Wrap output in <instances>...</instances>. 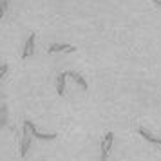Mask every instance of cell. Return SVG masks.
Segmentation results:
<instances>
[{
  "mask_svg": "<svg viewBox=\"0 0 161 161\" xmlns=\"http://www.w3.org/2000/svg\"><path fill=\"white\" fill-rule=\"evenodd\" d=\"M24 125H25V127L31 130V136H33V138L42 139V141H53V139H56V132H45V134H44V132L38 130L36 127H35V123H31L29 119H25V121H24Z\"/></svg>",
  "mask_w": 161,
  "mask_h": 161,
  "instance_id": "6da1fadb",
  "label": "cell"
},
{
  "mask_svg": "<svg viewBox=\"0 0 161 161\" xmlns=\"http://www.w3.org/2000/svg\"><path fill=\"white\" fill-rule=\"evenodd\" d=\"M112 143H114V132H107L102 139V161H107V156L112 150Z\"/></svg>",
  "mask_w": 161,
  "mask_h": 161,
  "instance_id": "7a4b0ae2",
  "label": "cell"
},
{
  "mask_svg": "<svg viewBox=\"0 0 161 161\" xmlns=\"http://www.w3.org/2000/svg\"><path fill=\"white\" fill-rule=\"evenodd\" d=\"M31 130L24 125V130H22V141H20V156L22 158H25L27 156V152H29V148H31Z\"/></svg>",
  "mask_w": 161,
  "mask_h": 161,
  "instance_id": "3957f363",
  "label": "cell"
},
{
  "mask_svg": "<svg viewBox=\"0 0 161 161\" xmlns=\"http://www.w3.org/2000/svg\"><path fill=\"white\" fill-rule=\"evenodd\" d=\"M35 42H36V35L35 33H31L27 40H25V44H24V51H22V58L27 60L29 56H33V53H35Z\"/></svg>",
  "mask_w": 161,
  "mask_h": 161,
  "instance_id": "277c9868",
  "label": "cell"
},
{
  "mask_svg": "<svg viewBox=\"0 0 161 161\" xmlns=\"http://www.w3.org/2000/svg\"><path fill=\"white\" fill-rule=\"evenodd\" d=\"M76 47L71 44H51L47 47V53L49 54H54V53H74Z\"/></svg>",
  "mask_w": 161,
  "mask_h": 161,
  "instance_id": "5b68a950",
  "label": "cell"
},
{
  "mask_svg": "<svg viewBox=\"0 0 161 161\" xmlns=\"http://www.w3.org/2000/svg\"><path fill=\"white\" fill-rule=\"evenodd\" d=\"M67 78H69V71H65V73H60L58 83H56V91H58L60 96H65V81H67Z\"/></svg>",
  "mask_w": 161,
  "mask_h": 161,
  "instance_id": "8992f818",
  "label": "cell"
},
{
  "mask_svg": "<svg viewBox=\"0 0 161 161\" xmlns=\"http://www.w3.org/2000/svg\"><path fill=\"white\" fill-rule=\"evenodd\" d=\"M69 76H71V78H73V80L76 81V83H78V85H80V87H81V91H87V89H89V85H87V81H85V78H83V76H81L80 73H74V71H69Z\"/></svg>",
  "mask_w": 161,
  "mask_h": 161,
  "instance_id": "52a82bcc",
  "label": "cell"
},
{
  "mask_svg": "<svg viewBox=\"0 0 161 161\" xmlns=\"http://www.w3.org/2000/svg\"><path fill=\"white\" fill-rule=\"evenodd\" d=\"M138 132L141 134V138H145L148 143H154V145H159V147H161V139H159V138H156V136H152V134H150L148 130H145V129H139Z\"/></svg>",
  "mask_w": 161,
  "mask_h": 161,
  "instance_id": "ba28073f",
  "label": "cell"
},
{
  "mask_svg": "<svg viewBox=\"0 0 161 161\" xmlns=\"http://www.w3.org/2000/svg\"><path fill=\"white\" fill-rule=\"evenodd\" d=\"M8 125V105L0 107V130Z\"/></svg>",
  "mask_w": 161,
  "mask_h": 161,
  "instance_id": "9c48e42d",
  "label": "cell"
},
{
  "mask_svg": "<svg viewBox=\"0 0 161 161\" xmlns=\"http://www.w3.org/2000/svg\"><path fill=\"white\" fill-rule=\"evenodd\" d=\"M9 9V0H0V15H6Z\"/></svg>",
  "mask_w": 161,
  "mask_h": 161,
  "instance_id": "30bf717a",
  "label": "cell"
},
{
  "mask_svg": "<svg viewBox=\"0 0 161 161\" xmlns=\"http://www.w3.org/2000/svg\"><path fill=\"white\" fill-rule=\"evenodd\" d=\"M8 71H9V65H8V64H2V65H0V80H2V78L8 74Z\"/></svg>",
  "mask_w": 161,
  "mask_h": 161,
  "instance_id": "8fae6325",
  "label": "cell"
},
{
  "mask_svg": "<svg viewBox=\"0 0 161 161\" xmlns=\"http://www.w3.org/2000/svg\"><path fill=\"white\" fill-rule=\"evenodd\" d=\"M154 4H156V6H161V0H152Z\"/></svg>",
  "mask_w": 161,
  "mask_h": 161,
  "instance_id": "7c38bea8",
  "label": "cell"
},
{
  "mask_svg": "<svg viewBox=\"0 0 161 161\" xmlns=\"http://www.w3.org/2000/svg\"><path fill=\"white\" fill-rule=\"evenodd\" d=\"M2 16H4V15H0V20H2Z\"/></svg>",
  "mask_w": 161,
  "mask_h": 161,
  "instance_id": "4fadbf2b",
  "label": "cell"
}]
</instances>
